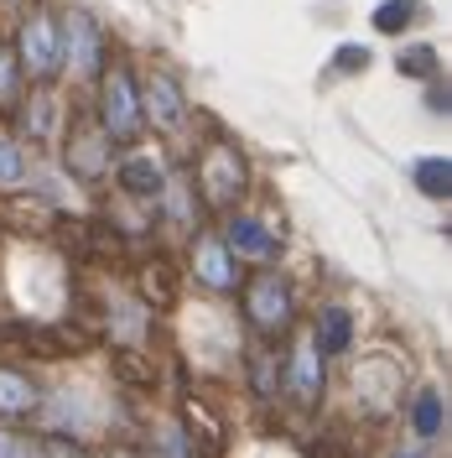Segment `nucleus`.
<instances>
[{"label":"nucleus","instance_id":"obj_11","mask_svg":"<svg viewBox=\"0 0 452 458\" xmlns=\"http://www.w3.org/2000/svg\"><path fill=\"white\" fill-rule=\"evenodd\" d=\"M105 146H110V136H105V131H84V125H73V141H68V167L79 172V177H99V172H105Z\"/></svg>","mask_w":452,"mask_h":458},{"label":"nucleus","instance_id":"obj_13","mask_svg":"<svg viewBox=\"0 0 452 458\" xmlns=\"http://www.w3.org/2000/svg\"><path fill=\"white\" fill-rule=\"evenodd\" d=\"M37 406V386L16 370H0V417H27Z\"/></svg>","mask_w":452,"mask_h":458},{"label":"nucleus","instance_id":"obj_18","mask_svg":"<svg viewBox=\"0 0 452 458\" xmlns=\"http://www.w3.org/2000/svg\"><path fill=\"white\" fill-rule=\"evenodd\" d=\"M0 458H42V443H31L21 432L0 428Z\"/></svg>","mask_w":452,"mask_h":458},{"label":"nucleus","instance_id":"obj_9","mask_svg":"<svg viewBox=\"0 0 452 458\" xmlns=\"http://www.w3.org/2000/svg\"><path fill=\"white\" fill-rule=\"evenodd\" d=\"M286 380H291V391H297V401H317V391H322V354L312 349V339L297 344V354H291V370H286Z\"/></svg>","mask_w":452,"mask_h":458},{"label":"nucleus","instance_id":"obj_2","mask_svg":"<svg viewBox=\"0 0 452 458\" xmlns=\"http://www.w3.org/2000/svg\"><path fill=\"white\" fill-rule=\"evenodd\" d=\"M245 313H250V323L260 328V334H286V323H291V292H286L281 276H255L250 286H245Z\"/></svg>","mask_w":452,"mask_h":458},{"label":"nucleus","instance_id":"obj_8","mask_svg":"<svg viewBox=\"0 0 452 458\" xmlns=\"http://www.w3.org/2000/svg\"><path fill=\"white\" fill-rule=\"evenodd\" d=\"M114 177H120V188H125V193H136V199H156V193L167 188V172H162L156 157H125Z\"/></svg>","mask_w":452,"mask_h":458},{"label":"nucleus","instance_id":"obj_16","mask_svg":"<svg viewBox=\"0 0 452 458\" xmlns=\"http://www.w3.org/2000/svg\"><path fill=\"white\" fill-rule=\"evenodd\" d=\"M411 422H416L422 437H437V432H442V396H437V391H422V396H416V411H411Z\"/></svg>","mask_w":452,"mask_h":458},{"label":"nucleus","instance_id":"obj_19","mask_svg":"<svg viewBox=\"0 0 452 458\" xmlns=\"http://www.w3.org/2000/svg\"><path fill=\"white\" fill-rule=\"evenodd\" d=\"M21 172H27V162H21V151L0 136V188H11V182H21Z\"/></svg>","mask_w":452,"mask_h":458},{"label":"nucleus","instance_id":"obj_20","mask_svg":"<svg viewBox=\"0 0 452 458\" xmlns=\"http://www.w3.org/2000/svg\"><path fill=\"white\" fill-rule=\"evenodd\" d=\"M333 68H339V73H364V68H369V47H359V42H348V47H339V57H333Z\"/></svg>","mask_w":452,"mask_h":458},{"label":"nucleus","instance_id":"obj_10","mask_svg":"<svg viewBox=\"0 0 452 458\" xmlns=\"http://www.w3.org/2000/svg\"><path fill=\"white\" fill-rule=\"evenodd\" d=\"M234 256H250V260H271L276 256V234L260 225V219H229V240H224Z\"/></svg>","mask_w":452,"mask_h":458},{"label":"nucleus","instance_id":"obj_1","mask_svg":"<svg viewBox=\"0 0 452 458\" xmlns=\"http://www.w3.org/2000/svg\"><path fill=\"white\" fill-rule=\"evenodd\" d=\"M99 114H105V136H114V141H130V136L141 131V94H136V84H130L125 68H114L110 79H105Z\"/></svg>","mask_w":452,"mask_h":458},{"label":"nucleus","instance_id":"obj_12","mask_svg":"<svg viewBox=\"0 0 452 458\" xmlns=\"http://www.w3.org/2000/svg\"><path fill=\"white\" fill-rule=\"evenodd\" d=\"M348 344H354V318L343 313V308H322L317 328H312V349L317 354H343Z\"/></svg>","mask_w":452,"mask_h":458},{"label":"nucleus","instance_id":"obj_3","mask_svg":"<svg viewBox=\"0 0 452 458\" xmlns=\"http://www.w3.org/2000/svg\"><path fill=\"white\" fill-rule=\"evenodd\" d=\"M198 188H203V199L213 203V208H224V203L239 199V188H245V162H239V151L213 146V151L198 162Z\"/></svg>","mask_w":452,"mask_h":458},{"label":"nucleus","instance_id":"obj_21","mask_svg":"<svg viewBox=\"0 0 452 458\" xmlns=\"http://www.w3.org/2000/svg\"><path fill=\"white\" fill-rule=\"evenodd\" d=\"M396 458H422V454H396Z\"/></svg>","mask_w":452,"mask_h":458},{"label":"nucleus","instance_id":"obj_5","mask_svg":"<svg viewBox=\"0 0 452 458\" xmlns=\"http://www.w3.org/2000/svg\"><path fill=\"white\" fill-rule=\"evenodd\" d=\"M63 57H68V68L79 79L99 73V27H94L88 11H68L63 16Z\"/></svg>","mask_w":452,"mask_h":458},{"label":"nucleus","instance_id":"obj_17","mask_svg":"<svg viewBox=\"0 0 452 458\" xmlns=\"http://www.w3.org/2000/svg\"><path fill=\"white\" fill-rule=\"evenodd\" d=\"M400 73L431 79V73H437V53H431V47H406V53H400Z\"/></svg>","mask_w":452,"mask_h":458},{"label":"nucleus","instance_id":"obj_14","mask_svg":"<svg viewBox=\"0 0 452 458\" xmlns=\"http://www.w3.org/2000/svg\"><path fill=\"white\" fill-rule=\"evenodd\" d=\"M416 188H422L426 199H448V188H452L448 157H422V162H416Z\"/></svg>","mask_w":452,"mask_h":458},{"label":"nucleus","instance_id":"obj_15","mask_svg":"<svg viewBox=\"0 0 452 458\" xmlns=\"http://www.w3.org/2000/svg\"><path fill=\"white\" fill-rule=\"evenodd\" d=\"M411 16H416V0H385L380 11H374V31H406L411 27Z\"/></svg>","mask_w":452,"mask_h":458},{"label":"nucleus","instance_id":"obj_4","mask_svg":"<svg viewBox=\"0 0 452 458\" xmlns=\"http://www.w3.org/2000/svg\"><path fill=\"white\" fill-rule=\"evenodd\" d=\"M21 68L27 79H53L57 68V31L47 11H31L27 27H21Z\"/></svg>","mask_w":452,"mask_h":458},{"label":"nucleus","instance_id":"obj_6","mask_svg":"<svg viewBox=\"0 0 452 458\" xmlns=\"http://www.w3.org/2000/svg\"><path fill=\"white\" fill-rule=\"evenodd\" d=\"M141 120L162 125V131H182V120H188V99H182V89L172 84L167 73H151L146 99H141Z\"/></svg>","mask_w":452,"mask_h":458},{"label":"nucleus","instance_id":"obj_7","mask_svg":"<svg viewBox=\"0 0 452 458\" xmlns=\"http://www.w3.org/2000/svg\"><path fill=\"white\" fill-rule=\"evenodd\" d=\"M198 282H208L213 292H229V286L239 282L234 256H229L224 240H208V234H198Z\"/></svg>","mask_w":452,"mask_h":458}]
</instances>
